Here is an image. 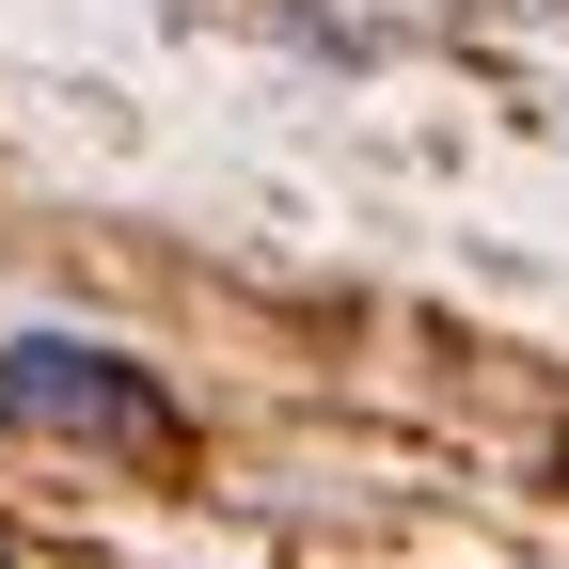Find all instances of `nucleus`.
<instances>
[{"label":"nucleus","mask_w":569,"mask_h":569,"mask_svg":"<svg viewBox=\"0 0 569 569\" xmlns=\"http://www.w3.org/2000/svg\"><path fill=\"white\" fill-rule=\"evenodd\" d=\"M0 411L17 427H63V443H174V396L96 332H17L0 348Z\"/></svg>","instance_id":"1"},{"label":"nucleus","mask_w":569,"mask_h":569,"mask_svg":"<svg viewBox=\"0 0 569 569\" xmlns=\"http://www.w3.org/2000/svg\"><path fill=\"white\" fill-rule=\"evenodd\" d=\"M0 569H17V553H0Z\"/></svg>","instance_id":"2"}]
</instances>
